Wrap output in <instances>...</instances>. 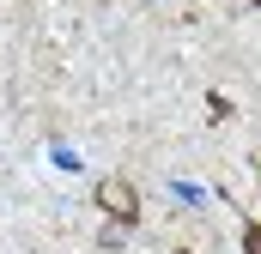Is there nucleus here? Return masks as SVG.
Returning <instances> with one entry per match:
<instances>
[{
    "label": "nucleus",
    "instance_id": "obj_3",
    "mask_svg": "<svg viewBox=\"0 0 261 254\" xmlns=\"http://www.w3.org/2000/svg\"><path fill=\"white\" fill-rule=\"evenodd\" d=\"M255 6H261V0H255Z\"/></svg>",
    "mask_w": 261,
    "mask_h": 254
},
{
    "label": "nucleus",
    "instance_id": "obj_2",
    "mask_svg": "<svg viewBox=\"0 0 261 254\" xmlns=\"http://www.w3.org/2000/svg\"><path fill=\"white\" fill-rule=\"evenodd\" d=\"M243 254H261V224H249V230H243Z\"/></svg>",
    "mask_w": 261,
    "mask_h": 254
},
{
    "label": "nucleus",
    "instance_id": "obj_1",
    "mask_svg": "<svg viewBox=\"0 0 261 254\" xmlns=\"http://www.w3.org/2000/svg\"><path fill=\"white\" fill-rule=\"evenodd\" d=\"M97 206L110 212V224H140V194H134V182H122V176H110L103 188H97Z\"/></svg>",
    "mask_w": 261,
    "mask_h": 254
}]
</instances>
